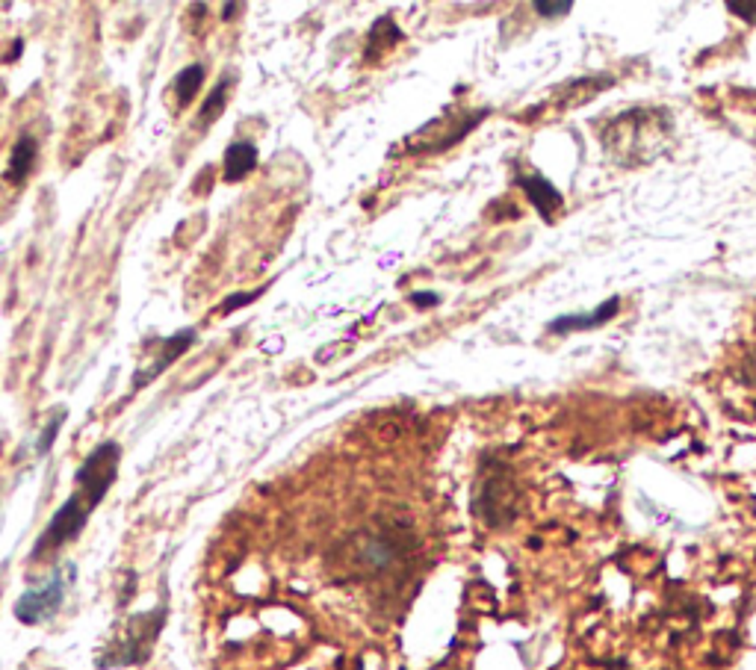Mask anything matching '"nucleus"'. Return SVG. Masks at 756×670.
<instances>
[{
	"label": "nucleus",
	"instance_id": "nucleus-1",
	"mask_svg": "<svg viewBox=\"0 0 756 670\" xmlns=\"http://www.w3.org/2000/svg\"><path fill=\"white\" fill-rule=\"evenodd\" d=\"M166 624V608H154L148 615H139L133 617L128 629H124V635L119 638V644H115L110 653L101 656V667H124V665H139L148 658L154 641L160 638V629Z\"/></svg>",
	"mask_w": 756,
	"mask_h": 670
},
{
	"label": "nucleus",
	"instance_id": "nucleus-2",
	"mask_svg": "<svg viewBox=\"0 0 756 670\" xmlns=\"http://www.w3.org/2000/svg\"><path fill=\"white\" fill-rule=\"evenodd\" d=\"M119 461H122L119 443L106 440L101 446H95V449L89 452V458H86L80 464V470L74 473L77 493H80L92 508H98L106 497V490L113 488L115 475H119Z\"/></svg>",
	"mask_w": 756,
	"mask_h": 670
},
{
	"label": "nucleus",
	"instance_id": "nucleus-3",
	"mask_svg": "<svg viewBox=\"0 0 756 670\" xmlns=\"http://www.w3.org/2000/svg\"><path fill=\"white\" fill-rule=\"evenodd\" d=\"M69 582H74V565H65L63 570H56L54 576L42 582L38 588L24 590L15 603V617L21 620L24 626H38V624H45V620H51L56 611L63 608Z\"/></svg>",
	"mask_w": 756,
	"mask_h": 670
},
{
	"label": "nucleus",
	"instance_id": "nucleus-4",
	"mask_svg": "<svg viewBox=\"0 0 756 670\" xmlns=\"http://www.w3.org/2000/svg\"><path fill=\"white\" fill-rule=\"evenodd\" d=\"M92 511L95 508L80 497V493H71V497L60 505V511H56L54 517H51V523H47V529L42 532V538L36 540L33 561L51 556V552H56L60 547H65L69 540H74L86 529V520H89Z\"/></svg>",
	"mask_w": 756,
	"mask_h": 670
},
{
	"label": "nucleus",
	"instance_id": "nucleus-5",
	"mask_svg": "<svg viewBox=\"0 0 756 670\" xmlns=\"http://www.w3.org/2000/svg\"><path fill=\"white\" fill-rule=\"evenodd\" d=\"M192 343H196V328H181V331H174L172 337L163 339V343L157 346V357H154L148 366L139 369V373L133 375V390H139V387H148L154 378H160L163 369H169L181 355H187Z\"/></svg>",
	"mask_w": 756,
	"mask_h": 670
},
{
	"label": "nucleus",
	"instance_id": "nucleus-6",
	"mask_svg": "<svg viewBox=\"0 0 756 670\" xmlns=\"http://www.w3.org/2000/svg\"><path fill=\"white\" fill-rule=\"evenodd\" d=\"M38 157V142L30 133H24L21 139L13 145V154H9V166L4 172V180H9L13 187H21V183L30 178V172L36 166Z\"/></svg>",
	"mask_w": 756,
	"mask_h": 670
},
{
	"label": "nucleus",
	"instance_id": "nucleus-7",
	"mask_svg": "<svg viewBox=\"0 0 756 670\" xmlns=\"http://www.w3.org/2000/svg\"><path fill=\"white\" fill-rule=\"evenodd\" d=\"M257 169V148L251 142H234L228 145L225 151V172H222V178L225 183H237L242 180L246 174H251Z\"/></svg>",
	"mask_w": 756,
	"mask_h": 670
},
{
	"label": "nucleus",
	"instance_id": "nucleus-8",
	"mask_svg": "<svg viewBox=\"0 0 756 670\" xmlns=\"http://www.w3.org/2000/svg\"><path fill=\"white\" fill-rule=\"evenodd\" d=\"M617 307H620L617 298H609L606 305H600L597 310H591V314H583V316H559L556 322L550 325V331H552V334H567V331H576V328H594V325H600V322H609V319L617 314Z\"/></svg>",
	"mask_w": 756,
	"mask_h": 670
},
{
	"label": "nucleus",
	"instance_id": "nucleus-9",
	"mask_svg": "<svg viewBox=\"0 0 756 670\" xmlns=\"http://www.w3.org/2000/svg\"><path fill=\"white\" fill-rule=\"evenodd\" d=\"M205 86V65H198V63H192L187 68H181L178 74H174V80H172V92H174V98H178V106L183 110L192 98L198 95V89Z\"/></svg>",
	"mask_w": 756,
	"mask_h": 670
},
{
	"label": "nucleus",
	"instance_id": "nucleus-10",
	"mask_svg": "<svg viewBox=\"0 0 756 670\" xmlns=\"http://www.w3.org/2000/svg\"><path fill=\"white\" fill-rule=\"evenodd\" d=\"M520 187L529 192L532 204H535L547 219H550V210L561 204V196L556 192V187H550L544 178H520Z\"/></svg>",
	"mask_w": 756,
	"mask_h": 670
},
{
	"label": "nucleus",
	"instance_id": "nucleus-11",
	"mask_svg": "<svg viewBox=\"0 0 756 670\" xmlns=\"http://www.w3.org/2000/svg\"><path fill=\"white\" fill-rule=\"evenodd\" d=\"M228 89H231V74H225L216 86H213L210 98L205 101V106H201V113H198V124H201V128H207V124H213V121H216L219 115H222V110H225Z\"/></svg>",
	"mask_w": 756,
	"mask_h": 670
},
{
	"label": "nucleus",
	"instance_id": "nucleus-12",
	"mask_svg": "<svg viewBox=\"0 0 756 670\" xmlns=\"http://www.w3.org/2000/svg\"><path fill=\"white\" fill-rule=\"evenodd\" d=\"M63 423H65V407H56V411L47 416V425L42 429V434H38V443H36V452H38V455H47V452H51V446H54V440H56V434H60Z\"/></svg>",
	"mask_w": 756,
	"mask_h": 670
},
{
	"label": "nucleus",
	"instance_id": "nucleus-13",
	"mask_svg": "<svg viewBox=\"0 0 756 670\" xmlns=\"http://www.w3.org/2000/svg\"><path fill=\"white\" fill-rule=\"evenodd\" d=\"M257 296H260V289H257V293H237V296H228L225 302H222L219 314H225V316H228V314H234L237 307H246V305H251V302H255Z\"/></svg>",
	"mask_w": 756,
	"mask_h": 670
},
{
	"label": "nucleus",
	"instance_id": "nucleus-14",
	"mask_svg": "<svg viewBox=\"0 0 756 670\" xmlns=\"http://www.w3.org/2000/svg\"><path fill=\"white\" fill-rule=\"evenodd\" d=\"M570 9H574V4H570V0H561V4H544V0H538V4H535V13L547 15V18H556V15H567Z\"/></svg>",
	"mask_w": 756,
	"mask_h": 670
},
{
	"label": "nucleus",
	"instance_id": "nucleus-15",
	"mask_svg": "<svg viewBox=\"0 0 756 670\" xmlns=\"http://www.w3.org/2000/svg\"><path fill=\"white\" fill-rule=\"evenodd\" d=\"M411 302H414L416 307H434V305L441 302V298L434 296V293H414V296H411Z\"/></svg>",
	"mask_w": 756,
	"mask_h": 670
},
{
	"label": "nucleus",
	"instance_id": "nucleus-16",
	"mask_svg": "<svg viewBox=\"0 0 756 670\" xmlns=\"http://www.w3.org/2000/svg\"><path fill=\"white\" fill-rule=\"evenodd\" d=\"M727 9L742 18H756V4H727Z\"/></svg>",
	"mask_w": 756,
	"mask_h": 670
},
{
	"label": "nucleus",
	"instance_id": "nucleus-17",
	"mask_svg": "<svg viewBox=\"0 0 756 670\" xmlns=\"http://www.w3.org/2000/svg\"><path fill=\"white\" fill-rule=\"evenodd\" d=\"M21 51H24V38H15V45H13V51L6 54V63H15L18 56H21Z\"/></svg>",
	"mask_w": 756,
	"mask_h": 670
},
{
	"label": "nucleus",
	"instance_id": "nucleus-18",
	"mask_svg": "<svg viewBox=\"0 0 756 670\" xmlns=\"http://www.w3.org/2000/svg\"><path fill=\"white\" fill-rule=\"evenodd\" d=\"M222 13H225V18H234L237 6H234V4H225V9H222Z\"/></svg>",
	"mask_w": 756,
	"mask_h": 670
}]
</instances>
